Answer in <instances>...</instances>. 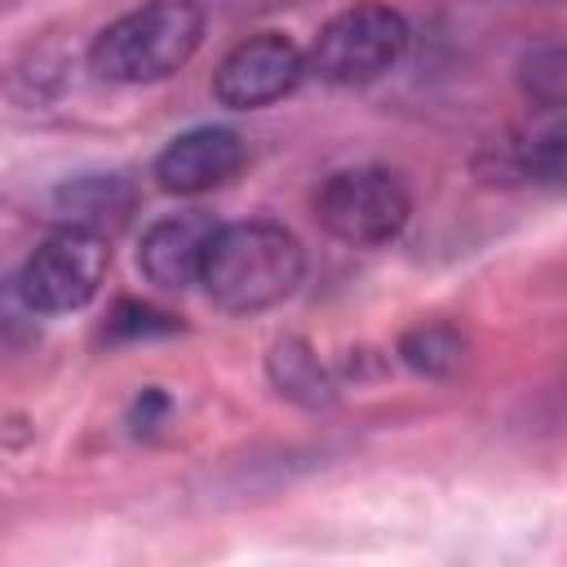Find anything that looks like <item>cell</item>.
Masks as SVG:
<instances>
[{"instance_id":"1","label":"cell","mask_w":567,"mask_h":567,"mask_svg":"<svg viewBox=\"0 0 567 567\" xmlns=\"http://www.w3.org/2000/svg\"><path fill=\"white\" fill-rule=\"evenodd\" d=\"M306 275V252L275 221H230L213 230L199 284L230 315H257L292 297Z\"/></svg>"},{"instance_id":"2","label":"cell","mask_w":567,"mask_h":567,"mask_svg":"<svg viewBox=\"0 0 567 567\" xmlns=\"http://www.w3.org/2000/svg\"><path fill=\"white\" fill-rule=\"evenodd\" d=\"M204 40V9L195 0H146L115 18L89 49V62L111 84H151L182 71Z\"/></svg>"},{"instance_id":"3","label":"cell","mask_w":567,"mask_h":567,"mask_svg":"<svg viewBox=\"0 0 567 567\" xmlns=\"http://www.w3.org/2000/svg\"><path fill=\"white\" fill-rule=\"evenodd\" d=\"M408 53V22L390 4H350L328 18L310 44V71L328 84H368L381 80Z\"/></svg>"},{"instance_id":"4","label":"cell","mask_w":567,"mask_h":567,"mask_svg":"<svg viewBox=\"0 0 567 567\" xmlns=\"http://www.w3.org/2000/svg\"><path fill=\"white\" fill-rule=\"evenodd\" d=\"M412 213V195L399 173L363 164V168H341L332 173L319 195H315V217L319 226L354 248H377L390 244Z\"/></svg>"},{"instance_id":"5","label":"cell","mask_w":567,"mask_h":567,"mask_svg":"<svg viewBox=\"0 0 567 567\" xmlns=\"http://www.w3.org/2000/svg\"><path fill=\"white\" fill-rule=\"evenodd\" d=\"M106 270H111L106 239L84 226H62L27 257L18 288L35 315H71L102 292Z\"/></svg>"},{"instance_id":"6","label":"cell","mask_w":567,"mask_h":567,"mask_svg":"<svg viewBox=\"0 0 567 567\" xmlns=\"http://www.w3.org/2000/svg\"><path fill=\"white\" fill-rule=\"evenodd\" d=\"M306 75V53L279 35V31H261L239 40L213 71V97L230 111H257L270 106L279 97H288Z\"/></svg>"},{"instance_id":"7","label":"cell","mask_w":567,"mask_h":567,"mask_svg":"<svg viewBox=\"0 0 567 567\" xmlns=\"http://www.w3.org/2000/svg\"><path fill=\"white\" fill-rule=\"evenodd\" d=\"M244 168V142L230 128L204 124V128H186L177 133L159 159H155V182L168 195H204L221 182H230Z\"/></svg>"},{"instance_id":"8","label":"cell","mask_w":567,"mask_h":567,"mask_svg":"<svg viewBox=\"0 0 567 567\" xmlns=\"http://www.w3.org/2000/svg\"><path fill=\"white\" fill-rule=\"evenodd\" d=\"M217 221L199 208L190 213H168L159 221L146 226L142 244H137V270L155 284V288H186L199 279L204 270V252L213 244Z\"/></svg>"},{"instance_id":"9","label":"cell","mask_w":567,"mask_h":567,"mask_svg":"<svg viewBox=\"0 0 567 567\" xmlns=\"http://www.w3.org/2000/svg\"><path fill=\"white\" fill-rule=\"evenodd\" d=\"M58 208L71 217V226H84V230H97L102 221H124L128 208H133V186L128 177L120 173H80L71 182L58 186Z\"/></svg>"},{"instance_id":"10","label":"cell","mask_w":567,"mask_h":567,"mask_svg":"<svg viewBox=\"0 0 567 567\" xmlns=\"http://www.w3.org/2000/svg\"><path fill=\"white\" fill-rule=\"evenodd\" d=\"M266 368H270V381L279 385V394H288L292 403H301V408H328L332 403V377L306 341H297V337L275 341L266 354Z\"/></svg>"},{"instance_id":"11","label":"cell","mask_w":567,"mask_h":567,"mask_svg":"<svg viewBox=\"0 0 567 567\" xmlns=\"http://www.w3.org/2000/svg\"><path fill=\"white\" fill-rule=\"evenodd\" d=\"M399 359L421 377H452L465 359V341L447 323H416L399 337Z\"/></svg>"},{"instance_id":"12","label":"cell","mask_w":567,"mask_h":567,"mask_svg":"<svg viewBox=\"0 0 567 567\" xmlns=\"http://www.w3.org/2000/svg\"><path fill=\"white\" fill-rule=\"evenodd\" d=\"M523 89H527V97H536L540 106H558V102H563L567 71H563V49H558V44L532 49V53L523 58Z\"/></svg>"},{"instance_id":"13","label":"cell","mask_w":567,"mask_h":567,"mask_svg":"<svg viewBox=\"0 0 567 567\" xmlns=\"http://www.w3.org/2000/svg\"><path fill=\"white\" fill-rule=\"evenodd\" d=\"M35 337H40V323H35V310L27 306L18 279L13 284H0V354H18Z\"/></svg>"}]
</instances>
